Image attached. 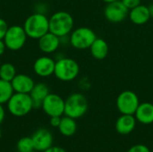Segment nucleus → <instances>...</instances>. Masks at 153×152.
I'll return each mask as SVG.
<instances>
[{"label":"nucleus","mask_w":153,"mask_h":152,"mask_svg":"<svg viewBox=\"0 0 153 152\" xmlns=\"http://www.w3.org/2000/svg\"><path fill=\"white\" fill-rule=\"evenodd\" d=\"M23 29L29 38L39 39L49 31V19L42 13H32L25 20Z\"/></svg>","instance_id":"nucleus-1"},{"label":"nucleus","mask_w":153,"mask_h":152,"mask_svg":"<svg viewBox=\"0 0 153 152\" xmlns=\"http://www.w3.org/2000/svg\"><path fill=\"white\" fill-rule=\"evenodd\" d=\"M74 25L73 16L65 11H58L49 18V31L60 39L70 34L74 30Z\"/></svg>","instance_id":"nucleus-2"},{"label":"nucleus","mask_w":153,"mask_h":152,"mask_svg":"<svg viewBox=\"0 0 153 152\" xmlns=\"http://www.w3.org/2000/svg\"><path fill=\"white\" fill-rule=\"evenodd\" d=\"M89 108L87 98L81 92L72 93L65 100V115L74 119L83 116Z\"/></svg>","instance_id":"nucleus-3"},{"label":"nucleus","mask_w":153,"mask_h":152,"mask_svg":"<svg viewBox=\"0 0 153 152\" xmlns=\"http://www.w3.org/2000/svg\"><path fill=\"white\" fill-rule=\"evenodd\" d=\"M7 108L13 116L22 117L28 115L34 107L30 94L14 92L7 102Z\"/></svg>","instance_id":"nucleus-4"},{"label":"nucleus","mask_w":153,"mask_h":152,"mask_svg":"<svg viewBox=\"0 0 153 152\" xmlns=\"http://www.w3.org/2000/svg\"><path fill=\"white\" fill-rule=\"evenodd\" d=\"M80 73V66L78 63L69 57H62L56 61L55 76L61 82H72Z\"/></svg>","instance_id":"nucleus-5"},{"label":"nucleus","mask_w":153,"mask_h":152,"mask_svg":"<svg viewBox=\"0 0 153 152\" xmlns=\"http://www.w3.org/2000/svg\"><path fill=\"white\" fill-rule=\"evenodd\" d=\"M97 38L96 33L91 28L79 27L73 30L69 37V41L71 46L76 49H87L90 48Z\"/></svg>","instance_id":"nucleus-6"},{"label":"nucleus","mask_w":153,"mask_h":152,"mask_svg":"<svg viewBox=\"0 0 153 152\" xmlns=\"http://www.w3.org/2000/svg\"><path fill=\"white\" fill-rule=\"evenodd\" d=\"M139 105V97L132 90H124L117 98V108L122 115H134Z\"/></svg>","instance_id":"nucleus-7"},{"label":"nucleus","mask_w":153,"mask_h":152,"mask_svg":"<svg viewBox=\"0 0 153 152\" xmlns=\"http://www.w3.org/2000/svg\"><path fill=\"white\" fill-rule=\"evenodd\" d=\"M27 37L28 36L23 27L19 25H13L8 28L6 34L4 38V41L6 46V48L13 51H17L24 46Z\"/></svg>","instance_id":"nucleus-8"},{"label":"nucleus","mask_w":153,"mask_h":152,"mask_svg":"<svg viewBox=\"0 0 153 152\" xmlns=\"http://www.w3.org/2000/svg\"><path fill=\"white\" fill-rule=\"evenodd\" d=\"M128 13L129 9L123 4L121 0L107 4L104 9V15L106 19L112 23L122 22L128 16Z\"/></svg>","instance_id":"nucleus-9"},{"label":"nucleus","mask_w":153,"mask_h":152,"mask_svg":"<svg viewBox=\"0 0 153 152\" xmlns=\"http://www.w3.org/2000/svg\"><path fill=\"white\" fill-rule=\"evenodd\" d=\"M41 108L49 117L65 115V100L62 97L55 93H49L46 97Z\"/></svg>","instance_id":"nucleus-10"},{"label":"nucleus","mask_w":153,"mask_h":152,"mask_svg":"<svg viewBox=\"0 0 153 152\" xmlns=\"http://www.w3.org/2000/svg\"><path fill=\"white\" fill-rule=\"evenodd\" d=\"M34 143L35 151L39 152L45 151L51 146H53V135L51 132L46 128H39L31 136Z\"/></svg>","instance_id":"nucleus-11"},{"label":"nucleus","mask_w":153,"mask_h":152,"mask_svg":"<svg viewBox=\"0 0 153 152\" xmlns=\"http://www.w3.org/2000/svg\"><path fill=\"white\" fill-rule=\"evenodd\" d=\"M56 61L47 56L37 58L33 65V70L35 73L40 77H48L54 74Z\"/></svg>","instance_id":"nucleus-12"},{"label":"nucleus","mask_w":153,"mask_h":152,"mask_svg":"<svg viewBox=\"0 0 153 152\" xmlns=\"http://www.w3.org/2000/svg\"><path fill=\"white\" fill-rule=\"evenodd\" d=\"M38 40L39 49L45 54L54 53L57 50L61 43V39L50 31L47 32Z\"/></svg>","instance_id":"nucleus-13"},{"label":"nucleus","mask_w":153,"mask_h":152,"mask_svg":"<svg viewBox=\"0 0 153 152\" xmlns=\"http://www.w3.org/2000/svg\"><path fill=\"white\" fill-rule=\"evenodd\" d=\"M11 84L14 92L30 94L35 85V82L29 75L21 73L15 75V77L12 80Z\"/></svg>","instance_id":"nucleus-14"},{"label":"nucleus","mask_w":153,"mask_h":152,"mask_svg":"<svg viewBox=\"0 0 153 152\" xmlns=\"http://www.w3.org/2000/svg\"><path fill=\"white\" fill-rule=\"evenodd\" d=\"M136 118L134 115H122L116 122V130L121 135L131 133L136 126Z\"/></svg>","instance_id":"nucleus-15"},{"label":"nucleus","mask_w":153,"mask_h":152,"mask_svg":"<svg viewBox=\"0 0 153 152\" xmlns=\"http://www.w3.org/2000/svg\"><path fill=\"white\" fill-rule=\"evenodd\" d=\"M129 19L136 25H143L151 19V14L148 6L139 4L138 6L129 10Z\"/></svg>","instance_id":"nucleus-16"},{"label":"nucleus","mask_w":153,"mask_h":152,"mask_svg":"<svg viewBox=\"0 0 153 152\" xmlns=\"http://www.w3.org/2000/svg\"><path fill=\"white\" fill-rule=\"evenodd\" d=\"M134 116L137 122L143 125H151L153 123V103L143 102L140 103L137 108Z\"/></svg>","instance_id":"nucleus-17"},{"label":"nucleus","mask_w":153,"mask_h":152,"mask_svg":"<svg viewBox=\"0 0 153 152\" xmlns=\"http://www.w3.org/2000/svg\"><path fill=\"white\" fill-rule=\"evenodd\" d=\"M49 93V89L47 84L42 82L35 84L33 89L30 92V96L32 99L34 108H41L44 99Z\"/></svg>","instance_id":"nucleus-18"},{"label":"nucleus","mask_w":153,"mask_h":152,"mask_svg":"<svg viewBox=\"0 0 153 152\" xmlns=\"http://www.w3.org/2000/svg\"><path fill=\"white\" fill-rule=\"evenodd\" d=\"M90 51L93 58L96 60H103L108 55L109 47L105 39L97 38L90 47Z\"/></svg>","instance_id":"nucleus-19"},{"label":"nucleus","mask_w":153,"mask_h":152,"mask_svg":"<svg viewBox=\"0 0 153 152\" xmlns=\"http://www.w3.org/2000/svg\"><path fill=\"white\" fill-rule=\"evenodd\" d=\"M58 131L62 135L65 137H71L74 135L77 131V124L75 119L67 116L62 117L58 126Z\"/></svg>","instance_id":"nucleus-20"},{"label":"nucleus","mask_w":153,"mask_h":152,"mask_svg":"<svg viewBox=\"0 0 153 152\" xmlns=\"http://www.w3.org/2000/svg\"><path fill=\"white\" fill-rule=\"evenodd\" d=\"M13 93L14 90L12 87L11 82L0 79V104L3 105L4 103H7Z\"/></svg>","instance_id":"nucleus-21"},{"label":"nucleus","mask_w":153,"mask_h":152,"mask_svg":"<svg viewBox=\"0 0 153 152\" xmlns=\"http://www.w3.org/2000/svg\"><path fill=\"white\" fill-rule=\"evenodd\" d=\"M16 75V69L14 65L11 63H4L0 66V79L6 81V82H12V80Z\"/></svg>","instance_id":"nucleus-22"},{"label":"nucleus","mask_w":153,"mask_h":152,"mask_svg":"<svg viewBox=\"0 0 153 152\" xmlns=\"http://www.w3.org/2000/svg\"><path fill=\"white\" fill-rule=\"evenodd\" d=\"M18 152H30L35 150L34 143L31 137H22L21 138L16 145Z\"/></svg>","instance_id":"nucleus-23"},{"label":"nucleus","mask_w":153,"mask_h":152,"mask_svg":"<svg viewBox=\"0 0 153 152\" xmlns=\"http://www.w3.org/2000/svg\"><path fill=\"white\" fill-rule=\"evenodd\" d=\"M127 152H151L150 149L143 144H136L132 146Z\"/></svg>","instance_id":"nucleus-24"},{"label":"nucleus","mask_w":153,"mask_h":152,"mask_svg":"<svg viewBox=\"0 0 153 152\" xmlns=\"http://www.w3.org/2000/svg\"><path fill=\"white\" fill-rule=\"evenodd\" d=\"M8 28L9 27H8L6 22L4 19L0 18V39H4Z\"/></svg>","instance_id":"nucleus-25"},{"label":"nucleus","mask_w":153,"mask_h":152,"mask_svg":"<svg viewBox=\"0 0 153 152\" xmlns=\"http://www.w3.org/2000/svg\"><path fill=\"white\" fill-rule=\"evenodd\" d=\"M121 1L129 10L141 4V0H121Z\"/></svg>","instance_id":"nucleus-26"},{"label":"nucleus","mask_w":153,"mask_h":152,"mask_svg":"<svg viewBox=\"0 0 153 152\" xmlns=\"http://www.w3.org/2000/svg\"><path fill=\"white\" fill-rule=\"evenodd\" d=\"M61 118H62V116H51L50 120H49L50 125L52 127L58 128V126L60 125V122H61Z\"/></svg>","instance_id":"nucleus-27"},{"label":"nucleus","mask_w":153,"mask_h":152,"mask_svg":"<svg viewBox=\"0 0 153 152\" xmlns=\"http://www.w3.org/2000/svg\"><path fill=\"white\" fill-rule=\"evenodd\" d=\"M43 152H66L65 150H64L62 147L59 146H51L50 148H48V150H46Z\"/></svg>","instance_id":"nucleus-28"},{"label":"nucleus","mask_w":153,"mask_h":152,"mask_svg":"<svg viewBox=\"0 0 153 152\" xmlns=\"http://www.w3.org/2000/svg\"><path fill=\"white\" fill-rule=\"evenodd\" d=\"M4 116H5V111H4V108L3 107L2 104H0V125L3 123L4 119Z\"/></svg>","instance_id":"nucleus-29"},{"label":"nucleus","mask_w":153,"mask_h":152,"mask_svg":"<svg viewBox=\"0 0 153 152\" xmlns=\"http://www.w3.org/2000/svg\"><path fill=\"white\" fill-rule=\"evenodd\" d=\"M5 48H6V46L4 44V39H0V56H2L4 53Z\"/></svg>","instance_id":"nucleus-30"},{"label":"nucleus","mask_w":153,"mask_h":152,"mask_svg":"<svg viewBox=\"0 0 153 152\" xmlns=\"http://www.w3.org/2000/svg\"><path fill=\"white\" fill-rule=\"evenodd\" d=\"M148 8H149V11H150L151 17H153V4H152L150 6H148Z\"/></svg>","instance_id":"nucleus-31"},{"label":"nucleus","mask_w":153,"mask_h":152,"mask_svg":"<svg viewBox=\"0 0 153 152\" xmlns=\"http://www.w3.org/2000/svg\"><path fill=\"white\" fill-rule=\"evenodd\" d=\"M103 2H105L106 4H109V3H112V2H115V1H117V0H102Z\"/></svg>","instance_id":"nucleus-32"},{"label":"nucleus","mask_w":153,"mask_h":152,"mask_svg":"<svg viewBox=\"0 0 153 152\" xmlns=\"http://www.w3.org/2000/svg\"><path fill=\"white\" fill-rule=\"evenodd\" d=\"M1 137H2V131H1V129H0V140H1Z\"/></svg>","instance_id":"nucleus-33"},{"label":"nucleus","mask_w":153,"mask_h":152,"mask_svg":"<svg viewBox=\"0 0 153 152\" xmlns=\"http://www.w3.org/2000/svg\"><path fill=\"white\" fill-rule=\"evenodd\" d=\"M30 152H39V151H35V150H34V151H30Z\"/></svg>","instance_id":"nucleus-34"},{"label":"nucleus","mask_w":153,"mask_h":152,"mask_svg":"<svg viewBox=\"0 0 153 152\" xmlns=\"http://www.w3.org/2000/svg\"><path fill=\"white\" fill-rule=\"evenodd\" d=\"M151 152H153V151H151Z\"/></svg>","instance_id":"nucleus-35"}]
</instances>
